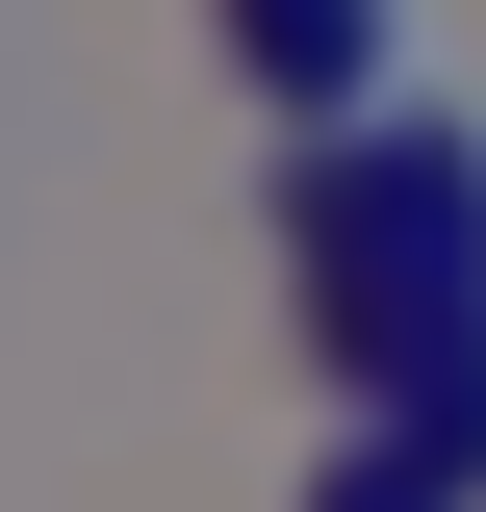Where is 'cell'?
I'll use <instances>...</instances> for the list:
<instances>
[{
	"instance_id": "6da1fadb",
	"label": "cell",
	"mask_w": 486,
	"mask_h": 512,
	"mask_svg": "<svg viewBox=\"0 0 486 512\" xmlns=\"http://www.w3.org/2000/svg\"><path fill=\"white\" fill-rule=\"evenodd\" d=\"M307 308H333V359H359L384 410L486 359V128H461V103L307 154Z\"/></svg>"
},
{
	"instance_id": "7a4b0ae2",
	"label": "cell",
	"mask_w": 486,
	"mask_h": 512,
	"mask_svg": "<svg viewBox=\"0 0 486 512\" xmlns=\"http://www.w3.org/2000/svg\"><path fill=\"white\" fill-rule=\"evenodd\" d=\"M231 52H256V77H282V103H307V128H359V103H384V128H410V0H231Z\"/></svg>"
},
{
	"instance_id": "3957f363",
	"label": "cell",
	"mask_w": 486,
	"mask_h": 512,
	"mask_svg": "<svg viewBox=\"0 0 486 512\" xmlns=\"http://www.w3.org/2000/svg\"><path fill=\"white\" fill-rule=\"evenodd\" d=\"M307 512H461V487H435V461H384V436H359V461H333V487H307Z\"/></svg>"
}]
</instances>
